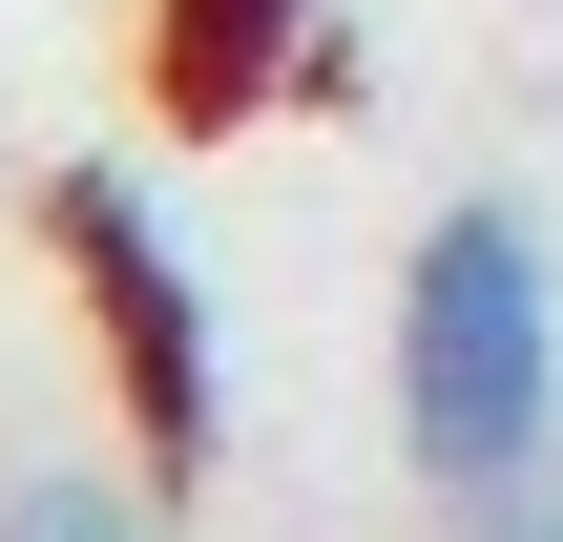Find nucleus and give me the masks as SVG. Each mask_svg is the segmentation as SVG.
Here are the masks:
<instances>
[{
	"label": "nucleus",
	"mask_w": 563,
	"mask_h": 542,
	"mask_svg": "<svg viewBox=\"0 0 563 542\" xmlns=\"http://www.w3.org/2000/svg\"><path fill=\"white\" fill-rule=\"evenodd\" d=\"M397 460L460 522H522L563 460V251L501 188H460L418 230V272H397Z\"/></svg>",
	"instance_id": "obj_1"
},
{
	"label": "nucleus",
	"mask_w": 563,
	"mask_h": 542,
	"mask_svg": "<svg viewBox=\"0 0 563 542\" xmlns=\"http://www.w3.org/2000/svg\"><path fill=\"white\" fill-rule=\"evenodd\" d=\"M63 272H84V313H104V397L146 418V480H188V460L230 439V355H209V272H188V230L146 209V167H63Z\"/></svg>",
	"instance_id": "obj_2"
},
{
	"label": "nucleus",
	"mask_w": 563,
	"mask_h": 542,
	"mask_svg": "<svg viewBox=\"0 0 563 542\" xmlns=\"http://www.w3.org/2000/svg\"><path fill=\"white\" fill-rule=\"evenodd\" d=\"M292 21H313V0H167V63H188V84H209V104H251V84H272V42H292Z\"/></svg>",
	"instance_id": "obj_3"
},
{
	"label": "nucleus",
	"mask_w": 563,
	"mask_h": 542,
	"mask_svg": "<svg viewBox=\"0 0 563 542\" xmlns=\"http://www.w3.org/2000/svg\"><path fill=\"white\" fill-rule=\"evenodd\" d=\"M0 542H167V522H146V480L63 460V480H21V501H0Z\"/></svg>",
	"instance_id": "obj_4"
},
{
	"label": "nucleus",
	"mask_w": 563,
	"mask_h": 542,
	"mask_svg": "<svg viewBox=\"0 0 563 542\" xmlns=\"http://www.w3.org/2000/svg\"><path fill=\"white\" fill-rule=\"evenodd\" d=\"M481 542H563V522H481Z\"/></svg>",
	"instance_id": "obj_5"
}]
</instances>
